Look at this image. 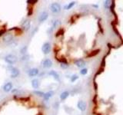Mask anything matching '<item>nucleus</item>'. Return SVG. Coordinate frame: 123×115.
Listing matches in <instances>:
<instances>
[{
    "instance_id": "23",
    "label": "nucleus",
    "mask_w": 123,
    "mask_h": 115,
    "mask_svg": "<svg viewBox=\"0 0 123 115\" xmlns=\"http://www.w3.org/2000/svg\"><path fill=\"white\" fill-rule=\"evenodd\" d=\"M79 78V76L78 75H72V78H71V81L72 82H75V80Z\"/></svg>"
},
{
    "instance_id": "25",
    "label": "nucleus",
    "mask_w": 123,
    "mask_h": 115,
    "mask_svg": "<svg viewBox=\"0 0 123 115\" xmlns=\"http://www.w3.org/2000/svg\"><path fill=\"white\" fill-rule=\"evenodd\" d=\"M68 67V63H63V62H62L61 63V68H67Z\"/></svg>"
},
{
    "instance_id": "14",
    "label": "nucleus",
    "mask_w": 123,
    "mask_h": 115,
    "mask_svg": "<svg viewBox=\"0 0 123 115\" xmlns=\"http://www.w3.org/2000/svg\"><path fill=\"white\" fill-rule=\"evenodd\" d=\"M49 75H51V76H52L53 78H54V79H55L56 80H58V81H59V80H60L59 75V74H58V73H57L55 71L52 70L51 71H49Z\"/></svg>"
},
{
    "instance_id": "8",
    "label": "nucleus",
    "mask_w": 123,
    "mask_h": 115,
    "mask_svg": "<svg viewBox=\"0 0 123 115\" xmlns=\"http://www.w3.org/2000/svg\"><path fill=\"white\" fill-rule=\"evenodd\" d=\"M48 17H49V13L47 12H42L40 14L39 17H38V21L40 22H43L47 20Z\"/></svg>"
},
{
    "instance_id": "3",
    "label": "nucleus",
    "mask_w": 123,
    "mask_h": 115,
    "mask_svg": "<svg viewBox=\"0 0 123 115\" xmlns=\"http://www.w3.org/2000/svg\"><path fill=\"white\" fill-rule=\"evenodd\" d=\"M51 49H52V46L49 42H45L42 47V51L44 55H49L50 52H51Z\"/></svg>"
},
{
    "instance_id": "15",
    "label": "nucleus",
    "mask_w": 123,
    "mask_h": 115,
    "mask_svg": "<svg viewBox=\"0 0 123 115\" xmlns=\"http://www.w3.org/2000/svg\"><path fill=\"white\" fill-rule=\"evenodd\" d=\"M53 95H54V92L52 91H50L46 92V93H44L43 98H44L45 100H49V98H52V97H53Z\"/></svg>"
},
{
    "instance_id": "6",
    "label": "nucleus",
    "mask_w": 123,
    "mask_h": 115,
    "mask_svg": "<svg viewBox=\"0 0 123 115\" xmlns=\"http://www.w3.org/2000/svg\"><path fill=\"white\" fill-rule=\"evenodd\" d=\"M11 78H15L20 75V71L17 68H11Z\"/></svg>"
},
{
    "instance_id": "9",
    "label": "nucleus",
    "mask_w": 123,
    "mask_h": 115,
    "mask_svg": "<svg viewBox=\"0 0 123 115\" xmlns=\"http://www.w3.org/2000/svg\"><path fill=\"white\" fill-rule=\"evenodd\" d=\"M52 64H52V60H50L49 58L45 59L43 61H42V66H43V68H52Z\"/></svg>"
},
{
    "instance_id": "21",
    "label": "nucleus",
    "mask_w": 123,
    "mask_h": 115,
    "mask_svg": "<svg viewBox=\"0 0 123 115\" xmlns=\"http://www.w3.org/2000/svg\"><path fill=\"white\" fill-rule=\"evenodd\" d=\"M26 2L28 3L29 5H34V4L38 2V0H28Z\"/></svg>"
},
{
    "instance_id": "11",
    "label": "nucleus",
    "mask_w": 123,
    "mask_h": 115,
    "mask_svg": "<svg viewBox=\"0 0 123 115\" xmlns=\"http://www.w3.org/2000/svg\"><path fill=\"white\" fill-rule=\"evenodd\" d=\"M75 64L78 68H82L86 66V62H85V61L83 59H78L75 61Z\"/></svg>"
},
{
    "instance_id": "1",
    "label": "nucleus",
    "mask_w": 123,
    "mask_h": 115,
    "mask_svg": "<svg viewBox=\"0 0 123 115\" xmlns=\"http://www.w3.org/2000/svg\"><path fill=\"white\" fill-rule=\"evenodd\" d=\"M5 61L9 64H13L17 61V57L15 55H8L5 57Z\"/></svg>"
},
{
    "instance_id": "2",
    "label": "nucleus",
    "mask_w": 123,
    "mask_h": 115,
    "mask_svg": "<svg viewBox=\"0 0 123 115\" xmlns=\"http://www.w3.org/2000/svg\"><path fill=\"white\" fill-rule=\"evenodd\" d=\"M62 9V7L59 3L58 2H54L52 3L50 6V10L52 13H59Z\"/></svg>"
},
{
    "instance_id": "22",
    "label": "nucleus",
    "mask_w": 123,
    "mask_h": 115,
    "mask_svg": "<svg viewBox=\"0 0 123 115\" xmlns=\"http://www.w3.org/2000/svg\"><path fill=\"white\" fill-rule=\"evenodd\" d=\"M88 73V70H87V68H82V70L80 71V74L82 75H86Z\"/></svg>"
},
{
    "instance_id": "13",
    "label": "nucleus",
    "mask_w": 123,
    "mask_h": 115,
    "mask_svg": "<svg viewBox=\"0 0 123 115\" xmlns=\"http://www.w3.org/2000/svg\"><path fill=\"white\" fill-rule=\"evenodd\" d=\"M32 86L34 89H38V87L40 86V82H39V80L35 78L32 80Z\"/></svg>"
},
{
    "instance_id": "5",
    "label": "nucleus",
    "mask_w": 123,
    "mask_h": 115,
    "mask_svg": "<svg viewBox=\"0 0 123 115\" xmlns=\"http://www.w3.org/2000/svg\"><path fill=\"white\" fill-rule=\"evenodd\" d=\"M30 21L29 19H25V21H23V22L22 23L21 25V28L23 31H25V32H27V31H29V29H30Z\"/></svg>"
},
{
    "instance_id": "7",
    "label": "nucleus",
    "mask_w": 123,
    "mask_h": 115,
    "mask_svg": "<svg viewBox=\"0 0 123 115\" xmlns=\"http://www.w3.org/2000/svg\"><path fill=\"white\" fill-rule=\"evenodd\" d=\"M77 107L79 108V110H80L81 111H85L86 110L87 107V104L84 101H79L77 104Z\"/></svg>"
},
{
    "instance_id": "10",
    "label": "nucleus",
    "mask_w": 123,
    "mask_h": 115,
    "mask_svg": "<svg viewBox=\"0 0 123 115\" xmlns=\"http://www.w3.org/2000/svg\"><path fill=\"white\" fill-rule=\"evenodd\" d=\"M29 77H36L37 76L38 74H39V70L36 68H31L30 70L29 71Z\"/></svg>"
},
{
    "instance_id": "16",
    "label": "nucleus",
    "mask_w": 123,
    "mask_h": 115,
    "mask_svg": "<svg viewBox=\"0 0 123 115\" xmlns=\"http://www.w3.org/2000/svg\"><path fill=\"white\" fill-rule=\"evenodd\" d=\"M69 96V92L68 91H63L62 93L60 94V99L62 101H64V100L66 99Z\"/></svg>"
},
{
    "instance_id": "17",
    "label": "nucleus",
    "mask_w": 123,
    "mask_h": 115,
    "mask_svg": "<svg viewBox=\"0 0 123 115\" xmlns=\"http://www.w3.org/2000/svg\"><path fill=\"white\" fill-rule=\"evenodd\" d=\"M75 2H74V1H72V2H71L70 3H68V5H66V6H65V7H64V9H65V10H69V9H71L75 5Z\"/></svg>"
},
{
    "instance_id": "12",
    "label": "nucleus",
    "mask_w": 123,
    "mask_h": 115,
    "mask_svg": "<svg viewBox=\"0 0 123 115\" xmlns=\"http://www.w3.org/2000/svg\"><path fill=\"white\" fill-rule=\"evenodd\" d=\"M12 87L13 85L11 82H7L5 85L3 86V91L5 92H9L12 89Z\"/></svg>"
},
{
    "instance_id": "26",
    "label": "nucleus",
    "mask_w": 123,
    "mask_h": 115,
    "mask_svg": "<svg viewBox=\"0 0 123 115\" xmlns=\"http://www.w3.org/2000/svg\"><path fill=\"white\" fill-rule=\"evenodd\" d=\"M59 20H56V21H55V22H54V24H53V25H52V29H54V28H55V27L57 26V25H58V23H59Z\"/></svg>"
},
{
    "instance_id": "4",
    "label": "nucleus",
    "mask_w": 123,
    "mask_h": 115,
    "mask_svg": "<svg viewBox=\"0 0 123 115\" xmlns=\"http://www.w3.org/2000/svg\"><path fill=\"white\" fill-rule=\"evenodd\" d=\"M3 41L6 44H9L13 41V34L12 33H5L2 37Z\"/></svg>"
},
{
    "instance_id": "20",
    "label": "nucleus",
    "mask_w": 123,
    "mask_h": 115,
    "mask_svg": "<svg viewBox=\"0 0 123 115\" xmlns=\"http://www.w3.org/2000/svg\"><path fill=\"white\" fill-rule=\"evenodd\" d=\"M27 46H24V47H23L22 49H21V51H20V52H21V54H22L23 55H25V53L27 52Z\"/></svg>"
},
{
    "instance_id": "18",
    "label": "nucleus",
    "mask_w": 123,
    "mask_h": 115,
    "mask_svg": "<svg viewBox=\"0 0 123 115\" xmlns=\"http://www.w3.org/2000/svg\"><path fill=\"white\" fill-rule=\"evenodd\" d=\"M111 2L109 1V0H106V1L104 2V6H105V9H109V8L111 6Z\"/></svg>"
},
{
    "instance_id": "24",
    "label": "nucleus",
    "mask_w": 123,
    "mask_h": 115,
    "mask_svg": "<svg viewBox=\"0 0 123 115\" xmlns=\"http://www.w3.org/2000/svg\"><path fill=\"white\" fill-rule=\"evenodd\" d=\"M29 59V55H24L21 58L22 61H28Z\"/></svg>"
},
{
    "instance_id": "27",
    "label": "nucleus",
    "mask_w": 123,
    "mask_h": 115,
    "mask_svg": "<svg viewBox=\"0 0 123 115\" xmlns=\"http://www.w3.org/2000/svg\"><path fill=\"white\" fill-rule=\"evenodd\" d=\"M6 33V31L5 30H1L0 31V37H1L2 35H3V34Z\"/></svg>"
},
{
    "instance_id": "19",
    "label": "nucleus",
    "mask_w": 123,
    "mask_h": 115,
    "mask_svg": "<svg viewBox=\"0 0 123 115\" xmlns=\"http://www.w3.org/2000/svg\"><path fill=\"white\" fill-rule=\"evenodd\" d=\"M33 93L36 94V95H37V96H38V97H42L43 98V96H44V93L42 91H34V92Z\"/></svg>"
}]
</instances>
